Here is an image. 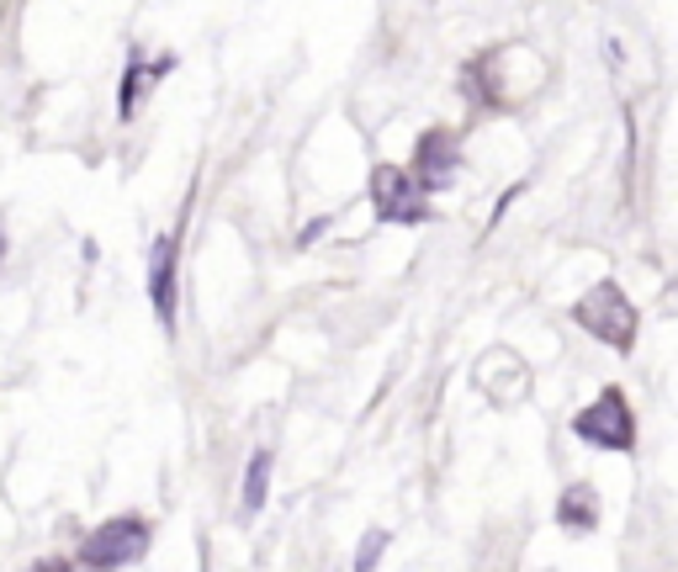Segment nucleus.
Listing matches in <instances>:
<instances>
[{"label":"nucleus","instance_id":"0eeeda50","mask_svg":"<svg viewBox=\"0 0 678 572\" xmlns=\"http://www.w3.org/2000/svg\"><path fill=\"white\" fill-rule=\"evenodd\" d=\"M557 525L567 536H593L599 530V487L593 482H573L557 498Z\"/></svg>","mask_w":678,"mask_h":572},{"label":"nucleus","instance_id":"20e7f679","mask_svg":"<svg viewBox=\"0 0 678 572\" xmlns=\"http://www.w3.org/2000/svg\"><path fill=\"white\" fill-rule=\"evenodd\" d=\"M424 186L413 181V170H398V165H377L371 170V212L382 223H424L430 208H424Z\"/></svg>","mask_w":678,"mask_h":572},{"label":"nucleus","instance_id":"9b49d317","mask_svg":"<svg viewBox=\"0 0 678 572\" xmlns=\"http://www.w3.org/2000/svg\"><path fill=\"white\" fill-rule=\"evenodd\" d=\"M80 562H69V557H48V562H37L32 572H75Z\"/></svg>","mask_w":678,"mask_h":572},{"label":"nucleus","instance_id":"1a4fd4ad","mask_svg":"<svg viewBox=\"0 0 678 572\" xmlns=\"http://www.w3.org/2000/svg\"><path fill=\"white\" fill-rule=\"evenodd\" d=\"M270 472H276V456L270 451H255V461L244 467V509L260 514L270 504Z\"/></svg>","mask_w":678,"mask_h":572},{"label":"nucleus","instance_id":"f03ea898","mask_svg":"<svg viewBox=\"0 0 678 572\" xmlns=\"http://www.w3.org/2000/svg\"><path fill=\"white\" fill-rule=\"evenodd\" d=\"M148 541H154V525H148L144 514H118V519H107V525L90 530L75 562H80V572H122V568H133V562H144Z\"/></svg>","mask_w":678,"mask_h":572},{"label":"nucleus","instance_id":"9d476101","mask_svg":"<svg viewBox=\"0 0 678 572\" xmlns=\"http://www.w3.org/2000/svg\"><path fill=\"white\" fill-rule=\"evenodd\" d=\"M387 541H392L387 530H366V536H360V551H355V572L377 568V562H382V551H387Z\"/></svg>","mask_w":678,"mask_h":572},{"label":"nucleus","instance_id":"423d86ee","mask_svg":"<svg viewBox=\"0 0 678 572\" xmlns=\"http://www.w3.org/2000/svg\"><path fill=\"white\" fill-rule=\"evenodd\" d=\"M456 165H462V138H456L451 127H430V133L413 144L409 170L424 191H445V186L456 181Z\"/></svg>","mask_w":678,"mask_h":572},{"label":"nucleus","instance_id":"f257e3e1","mask_svg":"<svg viewBox=\"0 0 678 572\" xmlns=\"http://www.w3.org/2000/svg\"><path fill=\"white\" fill-rule=\"evenodd\" d=\"M573 318H578V329L593 334L599 345H610L615 356H631V350H636L642 313H636V302L625 298V287H620V281H599L589 298H578Z\"/></svg>","mask_w":678,"mask_h":572},{"label":"nucleus","instance_id":"7ed1b4c3","mask_svg":"<svg viewBox=\"0 0 678 572\" xmlns=\"http://www.w3.org/2000/svg\"><path fill=\"white\" fill-rule=\"evenodd\" d=\"M573 435L589 440L593 451H615V456L636 451V414H631L625 392L604 388L589 408H578V414H573Z\"/></svg>","mask_w":678,"mask_h":572},{"label":"nucleus","instance_id":"39448f33","mask_svg":"<svg viewBox=\"0 0 678 572\" xmlns=\"http://www.w3.org/2000/svg\"><path fill=\"white\" fill-rule=\"evenodd\" d=\"M176 298H180V234H159L148 249V302H154V318L159 329L176 334Z\"/></svg>","mask_w":678,"mask_h":572},{"label":"nucleus","instance_id":"6e6552de","mask_svg":"<svg viewBox=\"0 0 678 572\" xmlns=\"http://www.w3.org/2000/svg\"><path fill=\"white\" fill-rule=\"evenodd\" d=\"M165 69H176V54H165V59H154L144 69V64L133 59L127 64V75H122V96H118V117L127 122L133 117V112H138V96L148 91V86H154V80H159V75H165Z\"/></svg>","mask_w":678,"mask_h":572}]
</instances>
